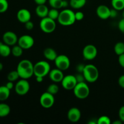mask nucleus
<instances>
[{
    "label": "nucleus",
    "mask_w": 124,
    "mask_h": 124,
    "mask_svg": "<svg viewBox=\"0 0 124 124\" xmlns=\"http://www.w3.org/2000/svg\"><path fill=\"white\" fill-rule=\"evenodd\" d=\"M34 65L29 59H23L18 64L16 70L19 75V78L24 79H28L34 75Z\"/></svg>",
    "instance_id": "obj_1"
},
{
    "label": "nucleus",
    "mask_w": 124,
    "mask_h": 124,
    "mask_svg": "<svg viewBox=\"0 0 124 124\" xmlns=\"http://www.w3.org/2000/svg\"><path fill=\"white\" fill-rule=\"evenodd\" d=\"M58 21L61 25L64 26H69L73 25L76 21L75 12L69 8H65L59 12Z\"/></svg>",
    "instance_id": "obj_2"
},
{
    "label": "nucleus",
    "mask_w": 124,
    "mask_h": 124,
    "mask_svg": "<svg viewBox=\"0 0 124 124\" xmlns=\"http://www.w3.org/2000/svg\"><path fill=\"white\" fill-rule=\"evenodd\" d=\"M82 74L84 76L85 81L90 83L95 82L99 78L98 68L93 64H87L85 65Z\"/></svg>",
    "instance_id": "obj_3"
},
{
    "label": "nucleus",
    "mask_w": 124,
    "mask_h": 124,
    "mask_svg": "<svg viewBox=\"0 0 124 124\" xmlns=\"http://www.w3.org/2000/svg\"><path fill=\"white\" fill-rule=\"evenodd\" d=\"M50 65L49 63L45 61H40L36 62L33 66L34 75L36 76H45L48 75L50 71Z\"/></svg>",
    "instance_id": "obj_4"
},
{
    "label": "nucleus",
    "mask_w": 124,
    "mask_h": 124,
    "mask_svg": "<svg viewBox=\"0 0 124 124\" xmlns=\"http://www.w3.org/2000/svg\"><path fill=\"white\" fill-rule=\"evenodd\" d=\"M73 90L75 96L80 99H85L90 94V88L85 82H78Z\"/></svg>",
    "instance_id": "obj_5"
},
{
    "label": "nucleus",
    "mask_w": 124,
    "mask_h": 124,
    "mask_svg": "<svg viewBox=\"0 0 124 124\" xmlns=\"http://www.w3.org/2000/svg\"><path fill=\"white\" fill-rule=\"evenodd\" d=\"M39 27L43 32L46 33H51L56 29V24L55 20H53L49 17L47 16L41 19L39 23Z\"/></svg>",
    "instance_id": "obj_6"
},
{
    "label": "nucleus",
    "mask_w": 124,
    "mask_h": 124,
    "mask_svg": "<svg viewBox=\"0 0 124 124\" xmlns=\"http://www.w3.org/2000/svg\"><path fill=\"white\" fill-rule=\"evenodd\" d=\"M30 83L27 79H21L18 81L15 85V90L17 94L19 96H24L27 94L30 90Z\"/></svg>",
    "instance_id": "obj_7"
},
{
    "label": "nucleus",
    "mask_w": 124,
    "mask_h": 124,
    "mask_svg": "<svg viewBox=\"0 0 124 124\" xmlns=\"http://www.w3.org/2000/svg\"><path fill=\"white\" fill-rule=\"evenodd\" d=\"M54 64L57 69L64 71L66 70L70 67V61L69 57L64 54H59L58 55L56 58L55 59Z\"/></svg>",
    "instance_id": "obj_8"
},
{
    "label": "nucleus",
    "mask_w": 124,
    "mask_h": 124,
    "mask_svg": "<svg viewBox=\"0 0 124 124\" xmlns=\"http://www.w3.org/2000/svg\"><path fill=\"white\" fill-rule=\"evenodd\" d=\"M39 102L41 106L44 108H50L54 105V95L48 93L47 92H44L41 94L40 97Z\"/></svg>",
    "instance_id": "obj_9"
},
{
    "label": "nucleus",
    "mask_w": 124,
    "mask_h": 124,
    "mask_svg": "<svg viewBox=\"0 0 124 124\" xmlns=\"http://www.w3.org/2000/svg\"><path fill=\"white\" fill-rule=\"evenodd\" d=\"M97 54L98 50L94 45H87L85 46L82 51V55L86 60H93L97 56Z\"/></svg>",
    "instance_id": "obj_10"
},
{
    "label": "nucleus",
    "mask_w": 124,
    "mask_h": 124,
    "mask_svg": "<svg viewBox=\"0 0 124 124\" xmlns=\"http://www.w3.org/2000/svg\"><path fill=\"white\" fill-rule=\"evenodd\" d=\"M78 84L75 75H68L64 76L62 81H61V84L63 88L67 90H73L75 86Z\"/></svg>",
    "instance_id": "obj_11"
},
{
    "label": "nucleus",
    "mask_w": 124,
    "mask_h": 124,
    "mask_svg": "<svg viewBox=\"0 0 124 124\" xmlns=\"http://www.w3.org/2000/svg\"><path fill=\"white\" fill-rule=\"evenodd\" d=\"M35 41L33 37L28 35H24L18 38V44L24 50L29 49L33 46Z\"/></svg>",
    "instance_id": "obj_12"
},
{
    "label": "nucleus",
    "mask_w": 124,
    "mask_h": 124,
    "mask_svg": "<svg viewBox=\"0 0 124 124\" xmlns=\"http://www.w3.org/2000/svg\"><path fill=\"white\" fill-rule=\"evenodd\" d=\"M2 41L8 46H13L18 43V38L15 33L12 31H7L3 34Z\"/></svg>",
    "instance_id": "obj_13"
},
{
    "label": "nucleus",
    "mask_w": 124,
    "mask_h": 124,
    "mask_svg": "<svg viewBox=\"0 0 124 124\" xmlns=\"http://www.w3.org/2000/svg\"><path fill=\"white\" fill-rule=\"evenodd\" d=\"M81 117V112L79 109L76 107H72L68 111V119L71 122H77L80 120Z\"/></svg>",
    "instance_id": "obj_14"
},
{
    "label": "nucleus",
    "mask_w": 124,
    "mask_h": 124,
    "mask_svg": "<svg viewBox=\"0 0 124 124\" xmlns=\"http://www.w3.org/2000/svg\"><path fill=\"white\" fill-rule=\"evenodd\" d=\"M111 9L105 5H100L96 8V14L101 19H107L110 18Z\"/></svg>",
    "instance_id": "obj_15"
},
{
    "label": "nucleus",
    "mask_w": 124,
    "mask_h": 124,
    "mask_svg": "<svg viewBox=\"0 0 124 124\" xmlns=\"http://www.w3.org/2000/svg\"><path fill=\"white\" fill-rule=\"evenodd\" d=\"M48 75H49V78L51 81L55 83L61 82L64 77L62 71L57 68L51 70L48 73Z\"/></svg>",
    "instance_id": "obj_16"
},
{
    "label": "nucleus",
    "mask_w": 124,
    "mask_h": 124,
    "mask_svg": "<svg viewBox=\"0 0 124 124\" xmlns=\"http://www.w3.org/2000/svg\"><path fill=\"white\" fill-rule=\"evenodd\" d=\"M16 18L20 23L25 24L31 19V13L26 8H21L17 12Z\"/></svg>",
    "instance_id": "obj_17"
},
{
    "label": "nucleus",
    "mask_w": 124,
    "mask_h": 124,
    "mask_svg": "<svg viewBox=\"0 0 124 124\" xmlns=\"http://www.w3.org/2000/svg\"><path fill=\"white\" fill-rule=\"evenodd\" d=\"M48 11H49V9L47 6H46V4H41L38 5L37 7H36L35 13L38 16L43 18L48 16Z\"/></svg>",
    "instance_id": "obj_18"
},
{
    "label": "nucleus",
    "mask_w": 124,
    "mask_h": 124,
    "mask_svg": "<svg viewBox=\"0 0 124 124\" xmlns=\"http://www.w3.org/2000/svg\"><path fill=\"white\" fill-rule=\"evenodd\" d=\"M43 54L45 58L49 61H54L58 56L56 52L53 48L50 47L45 48L43 52Z\"/></svg>",
    "instance_id": "obj_19"
},
{
    "label": "nucleus",
    "mask_w": 124,
    "mask_h": 124,
    "mask_svg": "<svg viewBox=\"0 0 124 124\" xmlns=\"http://www.w3.org/2000/svg\"><path fill=\"white\" fill-rule=\"evenodd\" d=\"M12 48L10 46L6 44L4 42H0V55L2 57H8L11 54Z\"/></svg>",
    "instance_id": "obj_20"
},
{
    "label": "nucleus",
    "mask_w": 124,
    "mask_h": 124,
    "mask_svg": "<svg viewBox=\"0 0 124 124\" xmlns=\"http://www.w3.org/2000/svg\"><path fill=\"white\" fill-rule=\"evenodd\" d=\"M10 90L8 89L6 85L0 86V101L7 100L10 96Z\"/></svg>",
    "instance_id": "obj_21"
},
{
    "label": "nucleus",
    "mask_w": 124,
    "mask_h": 124,
    "mask_svg": "<svg viewBox=\"0 0 124 124\" xmlns=\"http://www.w3.org/2000/svg\"><path fill=\"white\" fill-rule=\"evenodd\" d=\"M10 113V107L5 103L0 104V117H6Z\"/></svg>",
    "instance_id": "obj_22"
},
{
    "label": "nucleus",
    "mask_w": 124,
    "mask_h": 124,
    "mask_svg": "<svg viewBox=\"0 0 124 124\" xmlns=\"http://www.w3.org/2000/svg\"><path fill=\"white\" fill-rule=\"evenodd\" d=\"M87 0H70V6L75 9H79L85 5Z\"/></svg>",
    "instance_id": "obj_23"
},
{
    "label": "nucleus",
    "mask_w": 124,
    "mask_h": 124,
    "mask_svg": "<svg viewBox=\"0 0 124 124\" xmlns=\"http://www.w3.org/2000/svg\"><path fill=\"white\" fill-rule=\"evenodd\" d=\"M111 2L113 8L117 11L124 9V0H111Z\"/></svg>",
    "instance_id": "obj_24"
},
{
    "label": "nucleus",
    "mask_w": 124,
    "mask_h": 124,
    "mask_svg": "<svg viewBox=\"0 0 124 124\" xmlns=\"http://www.w3.org/2000/svg\"><path fill=\"white\" fill-rule=\"evenodd\" d=\"M114 51L117 56H120L124 53V42H118L114 47Z\"/></svg>",
    "instance_id": "obj_25"
},
{
    "label": "nucleus",
    "mask_w": 124,
    "mask_h": 124,
    "mask_svg": "<svg viewBox=\"0 0 124 124\" xmlns=\"http://www.w3.org/2000/svg\"><path fill=\"white\" fill-rule=\"evenodd\" d=\"M23 48L19 46V45H15L13 46V47L12 48V52L11 53L15 57H20L23 54Z\"/></svg>",
    "instance_id": "obj_26"
},
{
    "label": "nucleus",
    "mask_w": 124,
    "mask_h": 124,
    "mask_svg": "<svg viewBox=\"0 0 124 124\" xmlns=\"http://www.w3.org/2000/svg\"><path fill=\"white\" fill-rule=\"evenodd\" d=\"M19 78V75L16 70L11 71L10 72L8 73L7 76V80L9 81H12V82H15V81H17Z\"/></svg>",
    "instance_id": "obj_27"
},
{
    "label": "nucleus",
    "mask_w": 124,
    "mask_h": 124,
    "mask_svg": "<svg viewBox=\"0 0 124 124\" xmlns=\"http://www.w3.org/2000/svg\"><path fill=\"white\" fill-rule=\"evenodd\" d=\"M48 3L52 8L59 9L62 8L63 0H48Z\"/></svg>",
    "instance_id": "obj_28"
},
{
    "label": "nucleus",
    "mask_w": 124,
    "mask_h": 124,
    "mask_svg": "<svg viewBox=\"0 0 124 124\" xmlns=\"http://www.w3.org/2000/svg\"><path fill=\"white\" fill-rule=\"evenodd\" d=\"M59 12L58 11V9L54 8H52V9L49 10L48 13V16H47L49 17L51 19H53V20H56L58 19V17H59Z\"/></svg>",
    "instance_id": "obj_29"
},
{
    "label": "nucleus",
    "mask_w": 124,
    "mask_h": 124,
    "mask_svg": "<svg viewBox=\"0 0 124 124\" xmlns=\"http://www.w3.org/2000/svg\"><path fill=\"white\" fill-rule=\"evenodd\" d=\"M47 92L53 95H54L59 92V87L56 84H52L47 87Z\"/></svg>",
    "instance_id": "obj_30"
},
{
    "label": "nucleus",
    "mask_w": 124,
    "mask_h": 124,
    "mask_svg": "<svg viewBox=\"0 0 124 124\" xmlns=\"http://www.w3.org/2000/svg\"><path fill=\"white\" fill-rule=\"evenodd\" d=\"M8 8V2L7 0H0V13H4Z\"/></svg>",
    "instance_id": "obj_31"
},
{
    "label": "nucleus",
    "mask_w": 124,
    "mask_h": 124,
    "mask_svg": "<svg viewBox=\"0 0 124 124\" xmlns=\"http://www.w3.org/2000/svg\"><path fill=\"white\" fill-rule=\"evenodd\" d=\"M111 123V119L107 116H101L97 121L98 124H110Z\"/></svg>",
    "instance_id": "obj_32"
},
{
    "label": "nucleus",
    "mask_w": 124,
    "mask_h": 124,
    "mask_svg": "<svg viewBox=\"0 0 124 124\" xmlns=\"http://www.w3.org/2000/svg\"><path fill=\"white\" fill-rule=\"evenodd\" d=\"M75 18H76V21H79L82 20L84 18V15L83 12H81V11H78L75 13Z\"/></svg>",
    "instance_id": "obj_33"
},
{
    "label": "nucleus",
    "mask_w": 124,
    "mask_h": 124,
    "mask_svg": "<svg viewBox=\"0 0 124 124\" xmlns=\"http://www.w3.org/2000/svg\"><path fill=\"white\" fill-rule=\"evenodd\" d=\"M119 118L122 121V122H124V105L121 107L119 110Z\"/></svg>",
    "instance_id": "obj_34"
},
{
    "label": "nucleus",
    "mask_w": 124,
    "mask_h": 124,
    "mask_svg": "<svg viewBox=\"0 0 124 124\" xmlns=\"http://www.w3.org/2000/svg\"><path fill=\"white\" fill-rule=\"evenodd\" d=\"M75 76H76V78L78 81V82H85V79L84 76V75L82 73H79L78 75H75Z\"/></svg>",
    "instance_id": "obj_35"
},
{
    "label": "nucleus",
    "mask_w": 124,
    "mask_h": 124,
    "mask_svg": "<svg viewBox=\"0 0 124 124\" xmlns=\"http://www.w3.org/2000/svg\"><path fill=\"white\" fill-rule=\"evenodd\" d=\"M24 24H25V29H26L27 30H32V29H33V27H34L33 23L32 21H31L30 20L29 21L26 22V23H25Z\"/></svg>",
    "instance_id": "obj_36"
},
{
    "label": "nucleus",
    "mask_w": 124,
    "mask_h": 124,
    "mask_svg": "<svg viewBox=\"0 0 124 124\" xmlns=\"http://www.w3.org/2000/svg\"><path fill=\"white\" fill-rule=\"evenodd\" d=\"M118 29L122 33L124 34V18H122L118 23Z\"/></svg>",
    "instance_id": "obj_37"
},
{
    "label": "nucleus",
    "mask_w": 124,
    "mask_h": 124,
    "mask_svg": "<svg viewBox=\"0 0 124 124\" xmlns=\"http://www.w3.org/2000/svg\"><path fill=\"white\" fill-rule=\"evenodd\" d=\"M118 84L122 88H124V75H121L118 79Z\"/></svg>",
    "instance_id": "obj_38"
},
{
    "label": "nucleus",
    "mask_w": 124,
    "mask_h": 124,
    "mask_svg": "<svg viewBox=\"0 0 124 124\" xmlns=\"http://www.w3.org/2000/svg\"><path fill=\"white\" fill-rule=\"evenodd\" d=\"M118 62L119 65H121L122 67L124 68V54H121V55L119 56Z\"/></svg>",
    "instance_id": "obj_39"
},
{
    "label": "nucleus",
    "mask_w": 124,
    "mask_h": 124,
    "mask_svg": "<svg viewBox=\"0 0 124 124\" xmlns=\"http://www.w3.org/2000/svg\"><path fill=\"white\" fill-rule=\"evenodd\" d=\"M117 10L115 9V8H113L112 9H111L110 11V18H114L115 17L117 16Z\"/></svg>",
    "instance_id": "obj_40"
},
{
    "label": "nucleus",
    "mask_w": 124,
    "mask_h": 124,
    "mask_svg": "<svg viewBox=\"0 0 124 124\" xmlns=\"http://www.w3.org/2000/svg\"><path fill=\"white\" fill-rule=\"evenodd\" d=\"M85 65H84V64H79V65L76 67V69H77V70L78 71L79 73H82L84 69Z\"/></svg>",
    "instance_id": "obj_41"
},
{
    "label": "nucleus",
    "mask_w": 124,
    "mask_h": 124,
    "mask_svg": "<svg viewBox=\"0 0 124 124\" xmlns=\"http://www.w3.org/2000/svg\"><path fill=\"white\" fill-rule=\"evenodd\" d=\"M6 86L8 88L9 90L13 89V87H14V84H13V82H12V81H8V82H7V84H6Z\"/></svg>",
    "instance_id": "obj_42"
},
{
    "label": "nucleus",
    "mask_w": 124,
    "mask_h": 124,
    "mask_svg": "<svg viewBox=\"0 0 124 124\" xmlns=\"http://www.w3.org/2000/svg\"><path fill=\"white\" fill-rule=\"evenodd\" d=\"M47 0H34L35 3L37 5H41V4H45L47 2Z\"/></svg>",
    "instance_id": "obj_43"
},
{
    "label": "nucleus",
    "mask_w": 124,
    "mask_h": 124,
    "mask_svg": "<svg viewBox=\"0 0 124 124\" xmlns=\"http://www.w3.org/2000/svg\"><path fill=\"white\" fill-rule=\"evenodd\" d=\"M44 80V77H42V76H36V82H42Z\"/></svg>",
    "instance_id": "obj_44"
},
{
    "label": "nucleus",
    "mask_w": 124,
    "mask_h": 124,
    "mask_svg": "<svg viewBox=\"0 0 124 124\" xmlns=\"http://www.w3.org/2000/svg\"><path fill=\"white\" fill-rule=\"evenodd\" d=\"M69 4H70V3L68 2V0H63V3H62L63 8H66L67 7H68Z\"/></svg>",
    "instance_id": "obj_45"
},
{
    "label": "nucleus",
    "mask_w": 124,
    "mask_h": 124,
    "mask_svg": "<svg viewBox=\"0 0 124 124\" xmlns=\"http://www.w3.org/2000/svg\"><path fill=\"white\" fill-rule=\"evenodd\" d=\"M122 122L120 119L117 120V121H115V122H113V124H122Z\"/></svg>",
    "instance_id": "obj_46"
},
{
    "label": "nucleus",
    "mask_w": 124,
    "mask_h": 124,
    "mask_svg": "<svg viewBox=\"0 0 124 124\" xmlns=\"http://www.w3.org/2000/svg\"><path fill=\"white\" fill-rule=\"evenodd\" d=\"M3 69V64L1 62H0V71H1Z\"/></svg>",
    "instance_id": "obj_47"
},
{
    "label": "nucleus",
    "mask_w": 124,
    "mask_h": 124,
    "mask_svg": "<svg viewBox=\"0 0 124 124\" xmlns=\"http://www.w3.org/2000/svg\"><path fill=\"white\" fill-rule=\"evenodd\" d=\"M122 17L124 18V9L123 10V12H122Z\"/></svg>",
    "instance_id": "obj_48"
},
{
    "label": "nucleus",
    "mask_w": 124,
    "mask_h": 124,
    "mask_svg": "<svg viewBox=\"0 0 124 124\" xmlns=\"http://www.w3.org/2000/svg\"><path fill=\"white\" fill-rule=\"evenodd\" d=\"M68 1H69V0H68Z\"/></svg>",
    "instance_id": "obj_49"
}]
</instances>
